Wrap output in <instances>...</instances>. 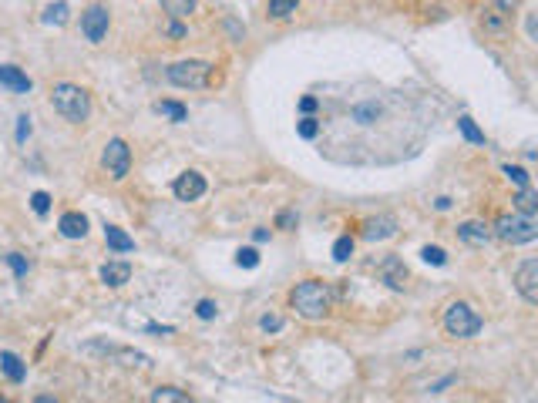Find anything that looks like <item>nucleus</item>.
Here are the masks:
<instances>
[{
    "mask_svg": "<svg viewBox=\"0 0 538 403\" xmlns=\"http://www.w3.org/2000/svg\"><path fill=\"white\" fill-rule=\"evenodd\" d=\"M131 279V265L128 263H104L101 265V282L111 286V289H121Z\"/></svg>",
    "mask_w": 538,
    "mask_h": 403,
    "instance_id": "14",
    "label": "nucleus"
},
{
    "mask_svg": "<svg viewBox=\"0 0 538 403\" xmlns=\"http://www.w3.org/2000/svg\"><path fill=\"white\" fill-rule=\"evenodd\" d=\"M350 255H353V239H350V236H340V239L334 242V259L336 263H346Z\"/></svg>",
    "mask_w": 538,
    "mask_h": 403,
    "instance_id": "25",
    "label": "nucleus"
},
{
    "mask_svg": "<svg viewBox=\"0 0 538 403\" xmlns=\"http://www.w3.org/2000/svg\"><path fill=\"white\" fill-rule=\"evenodd\" d=\"M236 263L246 265V269H256V265H259V252L256 249H239V252H236Z\"/></svg>",
    "mask_w": 538,
    "mask_h": 403,
    "instance_id": "29",
    "label": "nucleus"
},
{
    "mask_svg": "<svg viewBox=\"0 0 538 403\" xmlns=\"http://www.w3.org/2000/svg\"><path fill=\"white\" fill-rule=\"evenodd\" d=\"M424 263H431V265H444L448 263V252L444 249H437V245H424Z\"/></svg>",
    "mask_w": 538,
    "mask_h": 403,
    "instance_id": "28",
    "label": "nucleus"
},
{
    "mask_svg": "<svg viewBox=\"0 0 538 403\" xmlns=\"http://www.w3.org/2000/svg\"><path fill=\"white\" fill-rule=\"evenodd\" d=\"M481 326H485V319L474 313V306H468V302H451L444 309V329L454 340H471L481 333Z\"/></svg>",
    "mask_w": 538,
    "mask_h": 403,
    "instance_id": "3",
    "label": "nucleus"
},
{
    "mask_svg": "<svg viewBox=\"0 0 538 403\" xmlns=\"http://www.w3.org/2000/svg\"><path fill=\"white\" fill-rule=\"evenodd\" d=\"M353 118H357L360 125H370L373 118H377V104H360V108H353Z\"/></svg>",
    "mask_w": 538,
    "mask_h": 403,
    "instance_id": "30",
    "label": "nucleus"
},
{
    "mask_svg": "<svg viewBox=\"0 0 538 403\" xmlns=\"http://www.w3.org/2000/svg\"><path fill=\"white\" fill-rule=\"evenodd\" d=\"M296 7H300V0H269V17L286 21L290 13H296Z\"/></svg>",
    "mask_w": 538,
    "mask_h": 403,
    "instance_id": "23",
    "label": "nucleus"
},
{
    "mask_svg": "<svg viewBox=\"0 0 538 403\" xmlns=\"http://www.w3.org/2000/svg\"><path fill=\"white\" fill-rule=\"evenodd\" d=\"M505 175H508V182H515L518 189H525L528 185V172L522 168V165H505Z\"/></svg>",
    "mask_w": 538,
    "mask_h": 403,
    "instance_id": "26",
    "label": "nucleus"
},
{
    "mask_svg": "<svg viewBox=\"0 0 538 403\" xmlns=\"http://www.w3.org/2000/svg\"><path fill=\"white\" fill-rule=\"evenodd\" d=\"M7 263H11V269L17 272V276H27V259H24V255L11 252V255H7Z\"/></svg>",
    "mask_w": 538,
    "mask_h": 403,
    "instance_id": "34",
    "label": "nucleus"
},
{
    "mask_svg": "<svg viewBox=\"0 0 538 403\" xmlns=\"http://www.w3.org/2000/svg\"><path fill=\"white\" fill-rule=\"evenodd\" d=\"M0 84H4V88H11V91H17V94H27V91L34 88V84H31V77H27L21 67H13V64H0Z\"/></svg>",
    "mask_w": 538,
    "mask_h": 403,
    "instance_id": "12",
    "label": "nucleus"
},
{
    "mask_svg": "<svg viewBox=\"0 0 538 403\" xmlns=\"http://www.w3.org/2000/svg\"><path fill=\"white\" fill-rule=\"evenodd\" d=\"M57 228H61L65 239H84V236H88V219L81 212H65L61 222H57Z\"/></svg>",
    "mask_w": 538,
    "mask_h": 403,
    "instance_id": "13",
    "label": "nucleus"
},
{
    "mask_svg": "<svg viewBox=\"0 0 538 403\" xmlns=\"http://www.w3.org/2000/svg\"><path fill=\"white\" fill-rule=\"evenodd\" d=\"M155 111L165 114V118H172V121H185V118H189V108L179 104V101H158V104H155Z\"/></svg>",
    "mask_w": 538,
    "mask_h": 403,
    "instance_id": "19",
    "label": "nucleus"
},
{
    "mask_svg": "<svg viewBox=\"0 0 538 403\" xmlns=\"http://www.w3.org/2000/svg\"><path fill=\"white\" fill-rule=\"evenodd\" d=\"M259 326L266 329V333H280V329H282V316L266 313V316H263V319H259Z\"/></svg>",
    "mask_w": 538,
    "mask_h": 403,
    "instance_id": "33",
    "label": "nucleus"
},
{
    "mask_svg": "<svg viewBox=\"0 0 538 403\" xmlns=\"http://www.w3.org/2000/svg\"><path fill=\"white\" fill-rule=\"evenodd\" d=\"M458 236H461L464 242H471V245H485V242L495 236V228L488 226V222H461V226H458Z\"/></svg>",
    "mask_w": 538,
    "mask_h": 403,
    "instance_id": "15",
    "label": "nucleus"
},
{
    "mask_svg": "<svg viewBox=\"0 0 538 403\" xmlns=\"http://www.w3.org/2000/svg\"><path fill=\"white\" fill-rule=\"evenodd\" d=\"M495 236L508 245H525V242L538 239V222L525 212H515V215H501L495 222Z\"/></svg>",
    "mask_w": 538,
    "mask_h": 403,
    "instance_id": "5",
    "label": "nucleus"
},
{
    "mask_svg": "<svg viewBox=\"0 0 538 403\" xmlns=\"http://www.w3.org/2000/svg\"><path fill=\"white\" fill-rule=\"evenodd\" d=\"M458 128H461V135H464L468 141H471V145H485V131L474 125L468 114H461V118H458Z\"/></svg>",
    "mask_w": 538,
    "mask_h": 403,
    "instance_id": "21",
    "label": "nucleus"
},
{
    "mask_svg": "<svg viewBox=\"0 0 538 403\" xmlns=\"http://www.w3.org/2000/svg\"><path fill=\"white\" fill-rule=\"evenodd\" d=\"M101 165L115 182H121V178L128 175V168H131V148L121 138H111L108 145H104V151H101Z\"/></svg>",
    "mask_w": 538,
    "mask_h": 403,
    "instance_id": "6",
    "label": "nucleus"
},
{
    "mask_svg": "<svg viewBox=\"0 0 538 403\" xmlns=\"http://www.w3.org/2000/svg\"><path fill=\"white\" fill-rule=\"evenodd\" d=\"M108 24H111V13H108V7H101V4H94V7H88V11L81 13V34H84L91 44H101V40L108 38Z\"/></svg>",
    "mask_w": 538,
    "mask_h": 403,
    "instance_id": "7",
    "label": "nucleus"
},
{
    "mask_svg": "<svg viewBox=\"0 0 538 403\" xmlns=\"http://www.w3.org/2000/svg\"><path fill=\"white\" fill-rule=\"evenodd\" d=\"M67 13H71V7H67L65 0H57V4H51V7L44 11V24H54V27L67 24Z\"/></svg>",
    "mask_w": 538,
    "mask_h": 403,
    "instance_id": "20",
    "label": "nucleus"
},
{
    "mask_svg": "<svg viewBox=\"0 0 538 403\" xmlns=\"http://www.w3.org/2000/svg\"><path fill=\"white\" fill-rule=\"evenodd\" d=\"M162 7H165V13H172L175 21H182V17H189V13L195 11V0H162Z\"/></svg>",
    "mask_w": 538,
    "mask_h": 403,
    "instance_id": "22",
    "label": "nucleus"
},
{
    "mask_svg": "<svg viewBox=\"0 0 538 403\" xmlns=\"http://www.w3.org/2000/svg\"><path fill=\"white\" fill-rule=\"evenodd\" d=\"M104 242H108L115 252H131V249H135V239H131L125 228H118V226H104Z\"/></svg>",
    "mask_w": 538,
    "mask_h": 403,
    "instance_id": "17",
    "label": "nucleus"
},
{
    "mask_svg": "<svg viewBox=\"0 0 538 403\" xmlns=\"http://www.w3.org/2000/svg\"><path fill=\"white\" fill-rule=\"evenodd\" d=\"M296 131H300L303 138H317V131H320V125H317V118H303V121L296 125Z\"/></svg>",
    "mask_w": 538,
    "mask_h": 403,
    "instance_id": "32",
    "label": "nucleus"
},
{
    "mask_svg": "<svg viewBox=\"0 0 538 403\" xmlns=\"http://www.w3.org/2000/svg\"><path fill=\"white\" fill-rule=\"evenodd\" d=\"M394 232H397V219H394V215H373V219H367V222L360 226V236L370 242L390 239Z\"/></svg>",
    "mask_w": 538,
    "mask_h": 403,
    "instance_id": "10",
    "label": "nucleus"
},
{
    "mask_svg": "<svg viewBox=\"0 0 538 403\" xmlns=\"http://www.w3.org/2000/svg\"><path fill=\"white\" fill-rule=\"evenodd\" d=\"M168 34H172V38H185V27H182V24H168Z\"/></svg>",
    "mask_w": 538,
    "mask_h": 403,
    "instance_id": "39",
    "label": "nucleus"
},
{
    "mask_svg": "<svg viewBox=\"0 0 538 403\" xmlns=\"http://www.w3.org/2000/svg\"><path fill=\"white\" fill-rule=\"evenodd\" d=\"M290 306H293L303 319H323V316L330 313V306H334V292H330V286L320 282V279H303V282L290 292Z\"/></svg>",
    "mask_w": 538,
    "mask_h": 403,
    "instance_id": "1",
    "label": "nucleus"
},
{
    "mask_svg": "<svg viewBox=\"0 0 538 403\" xmlns=\"http://www.w3.org/2000/svg\"><path fill=\"white\" fill-rule=\"evenodd\" d=\"M515 289L522 292V299L538 306V259H528L515 269Z\"/></svg>",
    "mask_w": 538,
    "mask_h": 403,
    "instance_id": "8",
    "label": "nucleus"
},
{
    "mask_svg": "<svg viewBox=\"0 0 538 403\" xmlns=\"http://www.w3.org/2000/svg\"><path fill=\"white\" fill-rule=\"evenodd\" d=\"M27 135H31V118H17V141H27Z\"/></svg>",
    "mask_w": 538,
    "mask_h": 403,
    "instance_id": "35",
    "label": "nucleus"
},
{
    "mask_svg": "<svg viewBox=\"0 0 538 403\" xmlns=\"http://www.w3.org/2000/svg\"><path fill=\"white\" fill-rule=\"evenodd\" d=\"M525 31H528V38L532 40H538V13H532V17L525 21Z\"/></svg>",
    "mask_w": 538,
    "mask_h": 403,
    "instance_id": "36",
    "label": "nucleus"
},
{
    "mask_svg": "<svg viewBox=\"0 0 538 403\" xmlns=\"http://www.w3.org/2000/svg\"><path fill=\"white\" fill-rule=\"evenodd\" d=\"M216 313H219V306L212 299H202L195 306V316H199V319H216Z\"/></svg>",
    "mask_w": 538,
    "mask_h": 403,
    "instance_id": "31",
    "label": "nucleus"
},
{
    "mask_svg": "<svg viewBox=\"0 0 538 403\" xmlns=\"http://www.w3.org/2000/svg\"><path fill=\"white\" fill-rule=\"evenodd\" d=\"M0 370L7 373L11 383H24V377H27V363L21 356H13V353H0Z\"/></svg>",
    "mask_w": 538,
    "mask_h": 403,
    "instance_id": "16",
    "label": "nucleus"
},
{
    "mask_svg": "<svg viewBox=\"0 0 538 403\" xmlns=\"http://www.w3.org/2000/svg\"><path fill=\"white\" fill-rule=\"evenodd\" d=\"M276 222H280V228H290V226H296V212H282L280 219H276Z\"/></svg>",
    "mask_w": 538,
    "mask_h": 403,
    "instance_id": "37",
    "label": "nucleus"
},
{
    "mask_svg": "<svg viewBox=\"0 0 538 403\" xmlns=\"http://www.w3.org/2000/svg\"><path fill=\"white\" fill-rule=\"evenodd\" d=\"M253 239H256V242H266L269 232H266V228H256V232H253Z\"/></svg>",
    "mask_w": 538,
    "mask_h": 403,
    "instance_id": "40",
    "label": "nucleus"
},
{
    "mask_svg": "<svg viewBox=\"0 0 538 403\" xmlns=\"http://www.w3.org/2000/svg\"><path fill=\"white\" fill-rule=\"evenodd\" d=\"M313 108H317V98H303V101H300V111H303V114H309Z\"/></svg>",
    "mask_w": 538,
    "mask_h": 403,
    "instance_id": "38",
    "label": "nucleus"
},
{
    "mask_svg": "<svg viewBox=\"0 0 538 403\" xmlns=\"http://www.w3.org/2000/svg\"><path fill=\"white\" fill-rule=\"evenodd\" d=\"M152 400L155 403H185L189 400V393L175 390V387H158V390H152Z\"/></svg>",
    "mask_w": 538,
    "mask_h": 403,
    "instance_id": "24",
    "label": "nucleus"
},
{
    "mask_svg": "<svg viewBox=\"0 0 538 403\" xmlns=\"http://www.w3.org/2000/svg\"><path fill=\"white\" fill-rule=\"evenodd\" d=\"M377 272H380V279H384V282H387V286H390V289H404V286H407V265L400 263L397 255H390V259H384Z\"/></svg>",
    "mask_w": 538,
    "mask_h": 403,
    "instance_id": "11",
    "label": "nucleus"
},
{
    "mask_svg": "<svg viewBox=\"0 0 538 403\" xmlns=\"http://www.w3.org/2000/svg\"><path fill=\"white\" fill-rule=\"evenodd\" d=\"M168 81H172L175 88L202 91V88H209V81H212V64L195 61V57H189V61H175L172 67H168Z\"/></svg>",
    "mask_w": 538,
    "mask_h": 403,
    "instance_id": "4",
    "label": "nucleus"
},
{
    "mask_svg": "<svg viewBox=\"0 0 538 403\" xmlns=\"http://www.w3.org/2000/svg\"><path fill=\"white\" fill-rule=\"evenodd\" d=\"M31 209L38 215H48L51 212V195H48V192H34V195H31Z\"/></svg>",
    "mask_w": 538,
    "mask_h": 403,
    "instance_id": "27",
    "label": "nucleus"
},
{
    "mask_svg": "<svg viewBox=\"0 0 538 403\" xmlns=\"http://www.w3.org/2000/svg\"><path fill=\"white\" fill-rule=\"evenodd\" d=\"M172 192H175V199H179V202H195V199H202V195H205V178L199 175V172H182V175L175 178Z\"/></svg>",
    "mask_w": 538,
    "mask_h": 403,
    "instance_id": "9",
    "label": "nucleus"
},
{
    "mask_svg": "<svg viewBox=\"0 0 538 403\" xmlns=\"http://www.w3.org/2000/svg\"><path fill=\"white\" fill-rule=\"evenodd\" d=\"M515 209L525 215H538V192L532 189V185H525V189L515 192Z\"/></svg>",
    "mask_w": 538,
    "mask_h": 403,
    "instance_id": "18",
    "label": "nucleus"
},
{
    "mask_svg": "<svg viewBox=\"0 0 538 403\" xmlns=\"http://www.w3.org/2000/svg\"><path fill=\"white\" fill-rule=\"evenodd\" d=\"M51 104L54 111L61 114L65 121H71V125H81V121H88L91 114V94L81 84H54L51 91Z\"/></svg>",
    "mask_w": 538,
    "mask_h": 403,
    "instance_id": "2",
    "label": "nucleus"
}]
</instances>
